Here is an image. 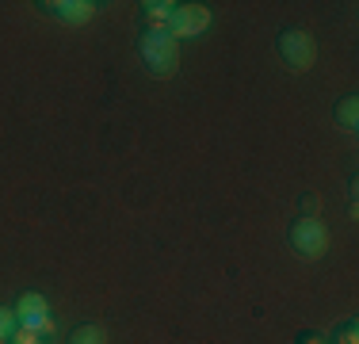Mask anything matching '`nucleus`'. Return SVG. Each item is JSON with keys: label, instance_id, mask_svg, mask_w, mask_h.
<instances>
[{"label": "nucleus", "instance_id": "423d86ee", "mask_svg": "<svg viewBox=\"0 0 359 344\" xmlns=\"http://www.w3.org/2000/svg\"><path fill=\"white\" fill-rule=\"evenodd\" d=\"M39 8L50 20H62L69 27H81V23H88L96 15V4H88V0H42Z\"/></svg>", "mask_w": 359, "mask_h": 344}, {"label": "nucleus", "instance_id": "f03ea898", "mask_svg": "<svg viewBox=\"0 0 359 344\" xmlns=\"http://www.w3.org/2000/svg\"><path fill=\"white\" fill-rule=\"evenodd\" d=\"M276 50H279V58L287 62L290 73H306V69L318 62V42H313V34L306 31V27H287V31H279Z\"/></svg>", "mask_w": 359, "mask_h": 344}, {"label": "nucleus", "instance_id": "9d476101", "mask_svg": "<svg viewBox=\"0 0 359 344\" xmlns=\"http://www.w3.org/2000/svg\"><path fill=\"white\" fill-rule=\"evenodd\" d=\"M12 329H15V314H12V306H0V344H8Z\"/></svg>", "mask_w": 359, "mask_h": 344}, {"label": "nucleus", "instance_id": "f8f14e48", "mask_svg": "<svg viewBox=\"0 0 359 344\" xmlns=\"http://www.w3.org/2000/svg\"><path fill=\"white\" fill-rule=\"evenodd\" d=\"M318 214V195H302V218H313Z\"/></svg>", "mask_w": 359, "mask_h": 344}, {"label": "nucleus", "instance_id": "20e7f679", "mask_svg": "<svg viewBox=\"0 0 359 344\" xmlns=\"http://www.w3.org/2000/svg\"><path fill=\"white\" fill-rule=\"evenodd\" d=\"M12 314H15V325H27V329L39 333V337L54 333V322H50V306H46V298H42L39 291H23V295L15 298Z\"/></svg>", "mask_w": 359, "mask_h": 344}, {"label": "nucleus", "instance_id": "9b49d317", "mask_svg": "<svg viewBox=\"0 0 359 344\" xmlns=\"http://www.w3.org/2000/svg\"><path fill=\"white\" fill-rule=\"evenodd\" d=\"M337 344H359V329H355V322L340 325V329H337Z\"/></svg>", "mask_w": 359, "mask_h": 344}, {"label": "nucleus", "instance_id": "ddd939ff", "mask_svg": "<svg viewBox=\"0 0 359 344\" xmlns=\"http://www.w3.org/2000/svg\"><path fill=\"white\" fill-rule=\"evenodd\" d=\"M298 344H325V340H321V337H313V333H310V337H302Z\"/></svg>", "mask_w": 359, "mask_h": 344}, {"label": "nucleus", "instance_id": "1a4fd4ad", "mask_svg": "<svg viewBox=\"0 0 359 344\" xmlns=\"http://www.w3.org/2000/svg\"><path fill=\"white\" fill-rule=\"evenodd\" d=\"M65 344H107V337H104L100 325L84 322V325H76V329L69 333V340H65Z\"/></svg>", "mask_w": 359, "mask_h": 344}, {"label": "nucleus", "instance_id": "6e6552de", "mask_svg": "<svg viewBox=\"0 0 359 344\" xmlns=\"http://www.w3.org/2000/svg\"><path fill=\"white\" fill-rule=\"evenodd\" d=\"M332 119H337L340 131L352 134L355 126H359V100H355V96H344V100L337 103V107H332Z\"/></svg>", "mask_w": 359, "mask_h": 344}, {"label": "nucleus", "instance_id": "0eeeda50", "mask_svg": "<svg viewBox=\"0 0 359 344\" xmlns=\"http://www.w3.org/2000/svg\"><path fill=\"white\" fill-rule=\"evenodd\" d=\"M172 8H176V4H168V0H149V4H142V20L149 23V31H165Z\"/></svg>", "mask_w": 359, "mask_h": 344}, {"label": "nucleus", "instance_id": "7ed1b4c3", "mask_svg": "<svg viewBox=\"0 0 359 344\" xmlns=\"http://www.w3.org/2000/svg\"><path fill=\"white\" fill-rule=\"evenodd\" d=\"M290 249H294L302 260H321L325 249H329V230L318 218H298L290 226Z\"/></svg>", "mask_w": 359, "mask_h": 344}, {"label": "nucleus", "instance_id": "4468645a", "mask_svg": "<svg viewBox=\"0 0 359 344\" xmlns=\"http://www.w3.org/2000/svg\"><path fill=\"white\" fill-rule=\"evenodd\" d=\"M42 344H46V340H42Z\"/></svg>", "mask_w": 359, "mask_h": 344}, {"label": "nucleus", "instance_id": "39448f33", "mask_svg": "<svg viewBox=\"0 0 359 344\" xmlns=\"http://www.w3.org/2000/svg\"><path fill=\"white\" fill-rule=\"evenodd\" d=\"M207 23H210V8H203V4H176L172 8V15H168V34L180 42V39H191V34H203L207 31Z\"/></svg>", "mask_w": 359, "mask_h": 344}, {"label": "nucleus", "instance_id": "f257e3e1", "mask_svg": "<svg viewBox=\"0 0 359 344\" xmlns=\"http://www.w3.org/2000/svg\"><path fill=\"white\" fill-rule=\"evenodd\" d=\"M138 54L145 69H149V77H172L176 65H180V42L172 39L168 31H145L142 42H138Z\"/></svg>", "mask_w": 359, "mask_h": 344}]
</instances>
